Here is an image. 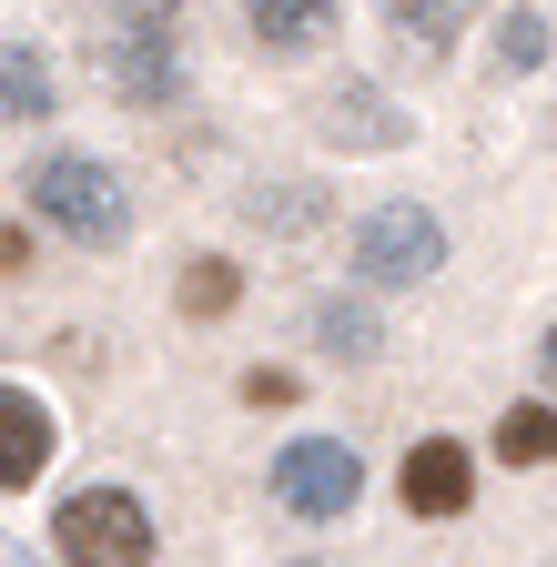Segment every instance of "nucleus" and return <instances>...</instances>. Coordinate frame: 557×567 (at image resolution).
Wrapping results in <instances>:
<instances>
[{
  "label": "nucleus",
  "mask_w": 557,
  "mask_h": 567,
  "mask_svg": "<svg viewBox=\"0 0 557 567\" xmlns=\"http://www.w3.org/2000/svg\"><path fill=\"white\" fill-rule=\"evenodd\" d=\"M355 274L375 284V295H405V284L446 274V224L426 203H365L355 213Z\"/></svg>",
  "instance_id": "nucleus-5"
},
{
  "label": "nucleus",
  "mask_w": 557,
  "mask_h": 567,
  "mask_svg": "<svg viewBox=\"0 0 557 567\" xmlns=\"http://www.w3.org/2000/svg\"><path fill=\"white\" fill-rule=\"evenodd\" d=\"M314 132L334 142V153H395V142H405V112H395L375 82H334L324 112H314Z\"/></svg>",
  "instance_id": "nucleus-7"
},
{
  "label": "nucleus",
  "mask_w": 557,
  "mask_h": 567,
  "mask_svg": "<svg viewBox=\"0 0 557 567\" xmlns=\"http://www.w3.org/2000/svg\"><path fill=\"white\" fill-rule=\"evenodd\" d=\"M0 112H11V122H51V112H61L51 61H41L31 41H0Z\"/></svg>",
  "instance_id": "nucleus-10"
},
{
  "label": "nucleus",
  "mask_w": 557,
  "mask_h": 567,
  "mask_svg": "<svg viewBox=\"0 0 557 567\" xmlns=\"http://www.w3.org/2000/svg\"><path fill=\"white\" fill-rule=\"evenodd\" d=\"M21 193H31V213H41L51 234H72V244H92V254L132 234V193H122V173H112L102 153H41Z\"/></svg>",
  "instance_id": "nucleus-2"
},
{
  "label": "nucleus",
  "mask_w": 557,
  "mask_h": 567,
  "mask_svg": "<svg viewBox=\"0 0 557 567\" xmlns=\"http://www.w3.org/2000/svg\"><path fill=\"white\" fill-rule=\"evenodd\" d=\"M244 31H254L264 61H305L334 31V0H244Z\"/></svg>",
  "instance_id": "nucleus-9"
},
{
  "label": "nucleus",
  "mask_w": 557,
  "mask_h": 567,
  "mask_svg": "<svg viewBox=\"0 0 557 567\" xmlns=\"http://www.w3.org/2000/svg\"><path fill=\"white\" fill-rule=\"evenodd\" d=\"M314 344H324V354H344V365H365V354H385V315L334 295V305L314 315Z\"/></svg>",
  "instance_id": "nucleus-12"
},
{
  "label": "nucleus",
  "mask_w": 557,
  "mask_h": 567,
  "mask_svg": "<svg viewBox=\"0 0 557 567\" xmlns=\"http://www.w3.org/2000/svg\"><path fill=\"white\" fill-rule=\"evenodd\" d=\"M0 274H31V234H21V224L0 234Z\"/></svg>",
  "instance_id": "nucleus-16"
},
{
  "label": "nucleus",
  "mask_w": 557,
  "mask_h": 567,
  "mask_svg": "<svg viewBox=\"0 0 557 567\" xmlns=\"http://www.w3.org/2000/svg\"><path fill=\"white\" fill-rule=\"evenodd\" d=\"M497 456L507 466H557V405H507L497 415Z\"/></svg>",
  "instance_id": "nucleus-13"
},
{
  "label": "nucleus",
  "mask_w": 557,
  "mask_h": 567,
  "mask_svg": "<svg viewBox=\"0 0 557 567\" xmlns=\"http://www.w3.org/2000/svg\"><path fill=\"white\" fill-rule=\"evenodd\" d=\"M355 496H365V456L344 436H285L274 446V507L295 527H344Z\"/></svg>",
  "instance_id": "nucleus-3"
},
{
  "label": "nucleus",
  "mask_w": 557,
  "mask_h": 567,
  "mask_svg": "<svg viewBox=\"0 0 557 567\" xmlns=\"http://www.w3.org/2000/svg\"><path fill=\"white\" fill-rule=\"evenodd\" d=\"M51 547L72 567H153V517L132 486H82V496H61Z\"/></svg>",
  "instance_id": "nucleus-4"
},
{
  "label": "nucleus",
  "mask_w": 557,
  "mask_h": 567,
  "mask_svg": "<svg viewBox=\"0 0 557 567\" xmlns=\"http://www.w3.org/2000/svg\"><path fill=\"white\" fill-rule=\"evenodd\" d=\"M395 486H405V517H466L476 466H466V446H456V436H415V446H405V466H395Z\"/></svg>",
  "instance_id": "nucleus-6"
},
{
  "label": "nucleus",
  "mask_w": 557,
  "mask_h": 567,
  "mask_svg": "<svg viewBox=\"0 0 557 567\" xmlns=\"http://www.w3.org/2000/svg\"><path fill=\"white\" fill-rule=\"evenodd\" d=\"M547 61V21L537 11H507V31H497V71H537Z\"/></svg>",
  "instance_id": "nucleus-15"
},
{
  "label": "nucleus",
  "mask_w": 557,
  "mask_h": 567,
  "mask_svg": "<svg viewBox=\"0 0 557 567\" xmlns=\"http://www.w3.org/2000/svg\"><path fill=\"white\" fill-rule=\"evenodd\" d=\"M41 466H51V405L21 395V385H0V496H21Z\"/></svg>",
  "instance_id": "nucleus-8"
},
{
  "label": "nucleus",
  "mask_w": 557,
  "mask_h": 567,
  "mask_svg": "<svg viewBox=\"0 0 557 567\" xmlns=\"http://www.w3.org/2000/svg\"><path fill=\"white\" fill-rule=\"evenodd\" d=\"M537 385H547V405H557V324L537 334Z\"/></svg>",
  "instance_id": "nucleus-17"
},
{
  "label": "nucleus",
  "mask_w": 557,
  "mask_h": 567,
  "mask_svg": "<svg viewBox=\"0 0 557 567\" xmlns=\"http://www.w3.org/2000/svg\"><path fill=\"white\" fill-rule=\"evenodd\" d=\"M102 82L132 112H173L183 102L193 41H183V11H173V0H122V11L102 21Z\"/></svg>",
  "instance_id": "nucleus-1"
},
{
  "label": "nucleus",
  "mask_w": 557,
  "mask_h": 567,
  "mask_svg": "<svg viewBox=\"0 0 557 567\" xmlns=\"http://www.w3.org/2000/svg\"><path fill=\"white\" fill-rule=\"evenodd\" d=\"M234 295H244V274H234L224 254H203V264L183 274V315H234Z\"/></svg>",
  "instance_id": "nucleus-14"
},
{
  "label": "nucleus",
  "mask_w": 557,
  "mask_h": 567,
  "mask_svg": "<svg viewBox=\"0 0 557 567\" xmlns=\"http://www.w3.org/2000/svg\"><path fill=\"white\" fill-rule=\"evenodd\" d=\"M385 31L405 41V51H456V31H466V0H385Z\"/></svg>",
  "instance_id": "nucleus-11"
}]
</instances>
